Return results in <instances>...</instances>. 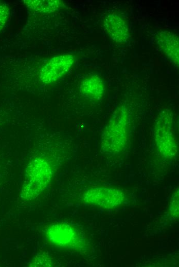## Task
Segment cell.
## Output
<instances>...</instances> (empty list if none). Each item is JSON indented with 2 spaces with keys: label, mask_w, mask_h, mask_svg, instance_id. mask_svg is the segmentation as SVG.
<instances>
[{
  "label": "cell",
  "mask_w": 179,
  "mask_h": 267,
  "mask_svg": "<svg viewBox=\"0 0 179 267\" xmlns=\"http://www.w3.org/2000/svg\"><path fill=\"white\" fill-rule=\"evenodd\" d=\"M43 236L47 242L55 247L85 253L90 249L85 234L76 225L65 222H55L44 229Z\"/></svg>",
  "instance_id": "cell-3"
},
{
  "label": "cell",
  "mask_w": 179,
  "mask_h": 267,
  "mask_svg": "<svg viewBox=\"0 0 179 267\" xmlns=\"http://www.w3.org/2000/svg\"><path fill=\"white\" fill-rule=\"evenodd\" d=\"M154 139L158 154L166 159L174 158L178 152L173 128L172 111L165 108L157 116L154 127Z\"/></svg>",
  "instance_id": "cell-4"
},
{
  "label": "cell",
  "mask_w": 179,
  "mask_h": 267,
  "mask_svg": "<svg viewBox=\"0 0 179 267\" xmlns=\"http://www.w3.org/2000/svg\"><path fill=\"white\" fill-rule=\"evenodd\" d=\"M179 196L178 189H176L173 193L169 204L167 211L168 216L172 220H176L178 218L179 213Z\"/></svg>",
  "instance_id": "cell-11"
},
{
  "label": "cell",
  "mask_w": 179,
  "mask_h": 267,
  "mask_svg": "<svg viewBox=\"0 0 179 267\" xmlns=\"http://www.w3.org/2000/svg\"><path fill=\"white\" fill-rule=\"evenodd\" d=\"M103 25L105 32L115 43L123 44L130 39V33L127 22L116 12H111L105 14Z\"/></svg>",
  "instance_id": "cell-7"
},
{
  "label": "cell",
  "mask_w": 179,
  "mask_h": 267,
  "mask_svg": "<svg viewBox=\"0 0 179 267\" xmlns=\"http://www.w3.org/2000/svg\"><path fill=\"white\" fill-rule=\"evenodd\" d=\"M53 260L51 257L46 253L38 254L33 257V259L29 264V266H52Z\"/></svg>",
  "instance_id": "cell-12"
},
{
  "label": "cell",
  "mask_w": 179,
  "mask_h": 267,
  "mask_svg": "<svg viewBox=\"0 0 179 267\" xmlns=\"http://www.w3.org/2000/svg\"><path fill=\"white\" fill-rule=\"evenodd\" d=\"M9 9L5 5H0V31L5 26L9 16Z\"/></svg>",
  "instance_id": "cell-13"
},
{
  "label": "cell",
  "mask_w": 179,
  "mask_h": 267,
  "mask_svg": "<svg viewBox=\"0 0 179 267\" xmlns=\"http://www.w3.org/2000/svg\"><path fill=\"white\" fill-rule=\"evenodd\" d=\"M80 91L84 97L93 100H100L105 93V87L102 80L98 75H91L82 82Z\"/></svg>",
  "instance_id": "cell-9"
},
{
  "label": "cell",
  "mask_w": 179,
  "mask_h": 267,
  "mask_svg": "<svg viewBox=\"0 0 179 267\" xmlns=\"http://www.w3.org/2000/svg\"><path fill=\"white\" fill-rule=\"evenodd\" d=\"M82 202L88 205L105 209H113L122 206L127 200L125 193L116 187H96L85 191Z\"/></svg>",
  "instance_id": "cell-5"
},
{
  "label": "cell",
  "mask_w": 179,
  "mask_h": 267,
  "mask_svg": "<svg viewBox=\"0 0 179 267\" xmlns=\"http://www.w3.org/2000/svg\"><path fill=\"white\" fill-rule=\"evenodd\" d=\"M156 44L165 56L175 66L179 64V41L178 35L171 31L159 32L156 36Z\"/></svg>",
  "instance_id": "cell-8"
},
{
  "label": "cell",
  "mask_w": 179,
  "mask_h": 267,
  "mask_svg": "<svg viewBox=\"0 0 179 267\" xmlns=\"http://www.w3.org/2000/svg\"><path fill=\"white\" fill-rule=\"evenodd\" d=\"M74 62V57L71 54L54 56L41 69L40 72V80L45 84L58 81L68 72Z\"/></svg>",
  "instance_id": "cell-6"
},
{
  "label": "cell",
  "mask_w": 179,
  "mask_h": 267,
  "mask_svg": "<svg viewBox=\"0 0 179 267\" xmlns=\"http://www.w3.org/2000/svg\"><path fill=\"white\" fill-rule=\"evenodd\" d=\"M130 112L126 105L118 106L112 113L101 135V152L109 156L119 155L127 147Z\"/></svg>",
  "instance_id": "cell-2"
},
{
  "label": "cell",
  "mask_w": 179,
  "mask_h": 267,
  "mask_svg": "<svg viewBox=\"0 0 179 267\" xmlns=\"http://www.w3.org/2000/svg\"><path fill=\"white\" fill-rule=\"evenodd\" d=\"M56 167L55 160L48 155L40 154L32 158L26 166L21 199L31 201L38 198L49 186Z\"/></svg>",
  "instance_id": "cell-1"
},
{
  "label": "cell",
  "mask_w": 179,
  "mask_h": 267,
  "mask_svg": "<svg viewBox=\"0 0 179 267\" xmlns=\"http://www.w3.org/2000/svg\"><path fill=\"white\" fill-rule=\"evenodd\" d=\"M24 2L29 10L44 13L53 12L64 6L63 3L59 0H26Z\"/></svg>",
  "instance_id": "cell-10"
}]
</instances>
